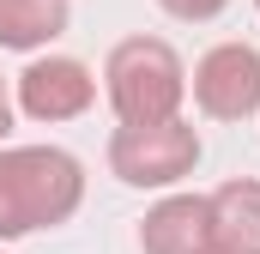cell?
I'll list each match as a JSON object with an SVG mask.
<instances>
[{
  "label": "cell",
  "instance_id": "5b68a950",
  "mask_svg": "<svg viewBox=\"0 0 260 254\" xmlns=\"http://www.w3.org/2000/svg\"><path fill=\"white\" fill-rule=\"evenodd\" d=\"M91 97H97V79L79 61H67V55L30 61L18 73V109L30 121H73V115L91 109Z\"/></svg>",
  "mask_w": 260,
  "mask_h": 254
},
{
  "label": "cell",
  "instance_id": "7a4b0ae2",
  "mask_svg": "<svg viewBox=\"0 0 260 254\" xmlns=\"http://www.w3.org/2000/svg\"><path fill=\"white\" fill-rule=\"evenodd\" d=\"M103 85H109V103L121 121H170L188 97V73L176 61L170 43L157 37H127L109 49L103 67Z\"/></svg>",
  "mask_w": 260,
  "mask_h": 254
},
{
  "label": "cell",
  "instance_id": "52a82bcc",
  "mask_svg": "<svg viewBox=\"0 0 260 254\" xmlns=\"http://www.w3.org/2000/svg\"><path fill=\"white\" fill-rule=\"evenodd\" d=\"M212 254H260V182H224L206 200Z\"/></svg>",
  "mask_w": 260,
  "mask_h": 254
},
{
  "label": "cell",
  "instance_id": "8992f818",
  "mask_svg": "<svg viewBox=\"0 0 260 254\" xmlns=\"http://www.w3.org/2000/svg\"><path fill=\"white\" fill-rule=\"evenodd\" d=\"M139 248L145 254H212V212H206V200L200 194H176L157 212H145Z\"/></svg>",
  "mask_w": 260,
  "mask_h": 254
},
{
  "label": "cell",
  "instance_id": "277c9868",
  "mask_svg": "<svg viewBox=\"0 0 260 254\" xmlns=\"http://www.w3.org/2000/svg\"><path fill=\"white\" fill-rule=\"evenodd\" d=\"M194 103L212 121H242L260 109V55L248 43H218L194 67Z\"/></svg>",
  "mask_w": 260,
  "mask_h": 254
},
{
  "label": "cell",
  "instance_id": "ba28073f",
  "mask_svg": "<svg viewBox=\"0 0 260 254\" xmlns=\"http://www.w3.org/2000/svg\"><path fill=\"white\" fill-rule=\"evenodd\" d=\"M67 30V0H0V49H43Z\"/></svg>",
  "mask_w": 260,
  "mask_h": 254
},
{
  "label": "cell",
  "instance_id": "6da1fadb",
  "mask_svg": "<svg viewBox=\"0 0 260 254\" xmlns=\"http://www.w3.org/2000/svg\"><path fill=\"white\" fill-rule=\"evenodd\" d=\"M85 200L79 157L55 145H12L0 151V242L30 236L43 224H67Z\"/></svg>",
  "mask_w": 260,
  "mask_h": 254
},
{
  "label": "cell",
  "instance_id": "3957f363",
  "mask_svg": "<svg viewBox=\"0 0 260 254\" xmlns=\"http://www.w3.org/2000/svg\"><path fill=\"white\" fill-rule=\"evenodd\" d=\"M200 164V133L182 115L170 121H121L109 139V170L127 188H170Z\"/></svg>",
  "mask_w": 260,
  "mask_h": 254
},
{
  "label": "cell",
  "instance_id": "8fae6325",
  "mask_svg": "<svg viewBox=\"0 0 260 254\" xmlns=\"http://www.w3.org/2000/svg\"><path fill=\"white\" fill-rule=\"evenodd\" d=\"M254 6H260V0H254Z\"/></svg>",
  "mask_w": 260,
  "mask_h": 254
},
{
  "label": "cell",
  "instance_id": "9c48e42d",
  "mask_svg": "<svg viewBox=\"0 0 260 254\" xmlns=\"http://www.w3.org/2000/svg\"><path fill=\"white\" fill-rule=\"evenodd\" d=\"M170 18H182V24H206V18H218L230 0H157Z\"/></svg>",
  "mask_w": 260,
  "mask_h": 254
},
{
  "label": "cell",
  "instance_id": "30bf717a",
  "mask_svg": "<svg viewBox=\"0 0 260 254\" xmlns=\"http://www.w3.org/2000/svg\"><path fill=\"white\" fill-rule=\"evenodd\" d=\"M12 127V97H6V79H0V133Z\"/></svg>",
  "mask_w": 260,
  "mask_h": 254
}]
</instances>
